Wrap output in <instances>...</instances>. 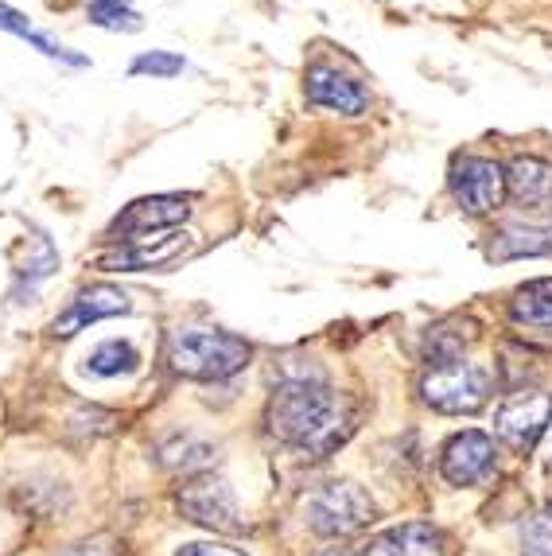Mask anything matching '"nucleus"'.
Segmentation results:
<instances>
[{"label": "nucleus", "instance_id": "nucleus-1", "mask_svg": "<svg viewBox=\"0 0 552 556\" xmlns=\"http://www.w3.org/2000/svg\"><path fill=\"white\" fill-rule=\"evenodd\" d=\"M268 432L280 444L296 447L304 455H331L342 440L350 437V405L339 393L319 378V374H300V378H285L268 397Z\"/></svg>", "mask_w": 552, "mask_h": 556}, {"label": "nucleus", "instance_id": "nucleus-25", "mask_svg": "<svg viewBox=\"0 0 552 556\" xmlns=\"http://www.w3.org/2000/svg\"><path fill=\"white\" fill-rule=\"evenodd\" d=\"M525 556H552V548H549V545H534Z\"/></svg>", "mask_w": 552, "mask_h": 556}, {"label": "nucleus", "instance_id": "nucleus-3", "mask_svg": "<svg viewBox=\"0 0 552 556\" xmlns=\"http://www.w3.org/2000/svg\"><path fill=\"white\" fill-rule=\"evenodd\" d=\"M421 393L436 413L463 417L487 405L494 393V378L479 362H443V366H428V374L421 378Z\"/></svg>", "mask_w": 552, "mask_h": 556}, {"label": "nucleus", "instance_id": "nucleus-2", "mask_svg": "<svg viewBox=\"0 0 552 556\" xmlns=\"http://www.w3.org/2000/svg\"><path fill=\"white\" fill-rule=\"evenodd\" d=\"M253 358L246 339L230 331H211V327H184L167 339V362L175 374L195 381H222L241 374Z\"/></svg>", "mask_w": 552, "mask_h": 556}, {"label": "nucleus", "instance_id": "nucleus-4", "mask_svg": "<svg viewBox=\"0 0 552 556\" xmlns=\"http://www.w3.org/2000/svg\"><path fill=\"white\" fill-rule=\"evenodd\" d=\"M374 514H378V506L359 482H327L323 491L308 498V526L319 538H347L354 529L369 526Z\"/></svg>", "mask_w": 552, "mask_h": 556}, {"label": "nucleus", "instance_id": "nucleus-6", "mask_svg": "<svg viewBox=\"0 0 552 556\" xmlns=\"http://www.w3.org/2000/svg\"><path fill=\"white\" fill-rule=\"evenodd\" d=\"M451 195L467 214H490L506 199V167L482 156H463L451 164Z\"/></svg>", "mask_w": 552, "mask_h": 556}, {"label": "nucleus", "instance_id": "nucleus-19", "mask_svg": "<svg viewBox=\"0 0 552 556\" xmlns=\"http://www.w3.org/2000/svg\"><path fill=\"white\" fill-rule=\"evenodd\" d=\"M90 20L110 31H140V16L125 0H90Z\"/></svg>", "mask_w": 552, "mask_h": 556}, {"label": "nucleus", "instance_id": "nucleus-8", "mask_svg": "<svg viewBox=\"0 0 552 556\" xmlns=\"http://www.w3.org/2000/svg\"><path fill=\"white\" fill-rule=\"evenodd\" d=\"M179 510L195 521V526L214 529V533H238V502L234 491L222 479H191L179 491Z\"/></svg>", "mask_w": 552, "mask_h": 556}, {"label": "nucleus", "instance_id": "nucleus-21", "mask_svg": "<svg viewBox=\"0 0 552 556\" xmlns=\"http://www.w3.org/2000/svg\"><path fill=\"white\" fill-rule=\"evenodd\" d=\"M184 66H187L184 59L172 55V51H148V55H140L137 63H133V75H164V78H172V75H179Z\"/></svg>", "mask_w": 552, "mask_h": 556}, {"label": "nucleus", "instance_id": "nucleus-17", "mask_svg": "<svg viewBox=\"0 0 552 556\" xmlns=\"http://www.w3.org/2000/svg\"><path fill=\"white\" fill-rule=\"evenodd\" d=\"M455 327H460V319H451V324H436L432 331L424 334V358H428V366H443V362L463 358V346L475 339V331H471V327L455 331Z\"/></svg>", "mask_w": 552, "mask_h": 556}, {"label": "nucleus", "instance_id": "nucleus-23", "mask_svg": "<svg viewBox=\"0 0 552 556\" xmlns=\"http://www.w3.org/2000/svg\"><path fill=\"white\" fill-rule=\"evenodd\" d=\"M59 556H117V548H113V538H90L83 545L63 548Z\"/></svg>", "mask_w": 552, "mask_h": 556}, {"label": "nucleus", "instance_id": "nucleus-5", "mask_svg": "<svg viewBox=\"0 0 552 556\" xmlns=\"http://www.w3.org/2000/svg\"><path fill=\"white\" fill-rule=\"evenodd\" d=\"M191 218V195H152V199H137L129 203L125 211L113 218L110 226V238L125 245L129 241H148L156 238V233H167L175 226H184Z\"/></svg>", "mask_w": 552, "mask_h": 556}, {"label": "nucleus", "instance_id": "nucleus-12", "mask_svg": "<svg viewBox=\"0 0 552 556\" xmlns=\"http://www.w3.org/2000/svg\"><path fill=\"white\" fill-rule=\"evenodd\" d=\"M304 93H308V102L319 105V110L347 113V117H359V113H366V105H369V93L362 90L354 78L339 75L335 66H323V63L308 66Z\"/></svg>", "mask_w": 552, "mask_h": 556}, {"label": "nucleus", "instance_id": "nucleus-13", "mask_svg": "<svg viewBox=\"0 0 552 556\" xmlns=\"http://www.w3.org/2000/svg\"><path fill=\"white\" fill-rule=\"evenodd\" d=\"M362 556H443V533L428 521H405L378 533Z\"/></svg>", "mask_w": 552, "mask_h": 556}, {"label": "nucleus", "instance_id": "nucleus-7", "mask_svg": "<svg viewBox=\"0 0 552 556\" xmlns=\"http://www.w3.org/2000/svg\"><path fill=\"white\" fill-rule=\"evenodd\" d=\"M552 425V397L549 393H514L506 405L498 408L494 428L502 444L514 447V452H529V447L541 440V432Z\"/></svg>", "mask_w": 552, "mask_h": 556}, {"label": "nucleus", "instance_id": "nucleus-9", "mask_svg": "<svg viewBox=\"0 0 552 556\" xmlns=\"http://www.w3.org/2000/svg\"><path fill=\"white\" fill-rule=\"evenodd\" d=\"M494 467V440L487 432H455V437L443 444V455H440V471L451 486H475L482 482Z\"/></svg>", "mask_w": 552, "mask_h": 556}, {"label": "nucleus", "instance_id": "nucleus-16", "mask_svg": "<svg viewBox=\"0 0 552 556\" xmlns=\"http://www.w3.org/2000/svg\"><path fill=\"white\" fill-rule=\"evenodd\" d=\"M552 253V230H534V226H506L490 241V257L514 261V257H544Z\"/></svg>", "mask_w": 552, "mask_h": 556}, {"label": "nucleus", "instance_id": "nucleus-14", "mask_svg": "<svg viewBox=\"0 0 552 556\" xmlns=\"http://www.w3.org/2000/svg\"><path fill=\"white\" fill-rule=\"evenodd\" d=\"M506 195L514 203L529 206H549L552 203V164L541 156H514L506 167Z\"/></svg>", "mask_w": 552, "mask_h": 556}, {"label": "nucleus", "instance_id": "nucleus-18", "mask_svg": "<svg viewBox=\"0 0 552 556\" xmlns=\"http://www.w3.org/2000/svg\"><path fill=\"white\" fill-rule=\"evenodd\" d=\"M137 366H140V354L129 343H121V339L93 346L90 358H86V370L98 374V378H121V374H133Z\"/></svg>", "mask_w": 552, "mask_h": 556}, {"label": "nucleus", "instance_id": "nucleus-11", "mask_svg": "<svg viewBox=\"0 0 552 556\" xmlns=\"http://www.w3.org/2000/svg\"><path fill=\"white\" fill-rule=\"evenodd\" d=\"M125 312H129V296H125L121 288L93 285L71 300V307L51 324V334H55V339H71V334H78L83 327L98 324V319H110V316H125Z\"/></svg>", "mask_w": 552, "mask_h": 556}, {"label": "nucleus", "instance_id": "nucleus-15", "mask_svg": "<svg viewBox=\"0 0 552 556\" xmlns=\"http://www.w3.org/2000/svg\"><path fill=\"white\" fill-rule=\"evenodd\" d=\"M510 316L522 327H537V331H552V277L529 280L514 292L510 300Z\"/></svg>", "mask_w": 552, "mask_h": 556}, {"label": "nucleus", "instance_id": "nucleus-22", "mask_svg": "<svg viewBox=\"0 0 552 556\" xmlns=\"http://www.w3.org/2000/svg\"><path fill=\"white\" fill-rule=\"evenodd\" d=\"M0 31H12V36L28 39V43H32V36H36V28H32V20L24 16V12L12 9V4H4V0H0Z\"/></svg>", "mask_w": 552, "mask_h": 556}, {"label": "nucleus", "instance_id": "nucleus-26", "mask_svg": "<svg viewBox=\"0 0 552 556\" xmlns=\"http://www.w3.org/2000/svg\"><path fill=\"white\" fill-rule=\"evenodd\" d=\"M323 556H347V553H323Z\"/></svg>", "mask_w": 552, "mask_h": 556}, {"label": "nucleus", "instance_id": "nucleus-10", "mask_svg": "<svg viewBox=\"0 0 552 556\" xmlns=\"http://www.w3.org/2000/svg\"><path fill=\"white\" fill-rule=\"evenodd\" d=\"M187 250H191V238L179 230H167V233H156L152 241H129V245H121L117 253H105L98 265H102L105 273L167 269V265H175Z\"/></svg>", "mask_w": 552, "mask_h": 556}, {"label": "nucleus", "instance_id": "nucleus-24", "mask_svg": "<svg viewBox=\"0 0 552 556\" xmlns=\"http://www.w3.org/2000/svg\"><path fill=\"white\" fill-rule=\"evenodd\" d=\"M175 556H246V553H238V548H226V545H206V541H199V545H184Z\"/></svg>", "mask_w": 552, "mask_h": 556}, {"label": "nucleus", "instance_id": "nucleus-20", "mask_svg": "<svg viewBox=\"0 0 552 556\" xmlns=\"http://www.w3.org/2000/svg\"><path fill=\"white\" fill-rule=\"evenodd\" d=\"M164 464L167 467H206L211 464V447L199 444L195 437L175 440V447H164Z\"/></svg>", "mask_w": 552, "mask_h": 556}, {"label": "nucleus", "instance_id": "nucleus-27", "mask_svg": "<svg viewBox=\"0 0 552 556\" xmlns=\"http://www.w3.org/2000/svg\"><path fill=\"white\" fill-rule=\"evenodd\" d=\"M549 428H552V425H549ZM549 467H552V455H549Z\"/></svg>", "mask_w": 552, "mask_h": 556}]
</instances>
